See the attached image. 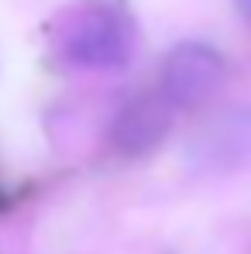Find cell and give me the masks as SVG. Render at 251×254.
I'll return each instance as SVG.
<instances>
[{
    "label": "cell",
    "instance_id": "6da1fadb",
    "mask_svg": "<svg viewBox=\"0 0 251 254\" xmlns=\"http://www.w3.org/2000/svg\"><path fill=\"white\" fill-rule=\"evenodd\" d=\"M138 45L134 17L117 0H86L62 17L55 48L76 69H121Z\"/></svg>",
    "mask_w": 251,
    "mask_h": 254
},
{
    "label": "cell",
    "instance_id": "7a4b0ae2",
    "mask_svg": "<svg viewBox=\"0 0 251 254\" xmlns=\"http://www.w3.org/2000/svg\"><path fill=\"white\" fill-rule=\"evenodd\" d=\"M227 76L224 55L207 42H179L168 48L159 69V86L155 93L166 100L172 110H193L207 103L220 89Z\"/></svg>",
    "mask_w": 251,
    "mask_h": 254
},
{
    "label": "cell",
    "instance_id": "3957f363",
    "mask_svg": "<svg viewBox=\"0 0 251 254\" xmlns=\"http://www.w3.org/2000/svg\"><path fill=\"white\" fill-rule=\"evenodd\" d=\"M172 107L159 93H141L127 103L124 110L117 114V121L110 127V141L114 148L127 155V158H138L145 151H152L172 127Z\"/></svg>",
    "mask_w": 251,
    "mask_h": 254
},
{
    "label": "cell",
    "instance_id": "277c9868",
    "mask_svg": "<svg viewBox=\"0 0 251 254\" xmlns=\"http://www.w3.org/2000/svg\"><path fill=\"white\" fill-rule=\"evenodd\" d=\"M234 3H238V10H241V14L251 21V0H234Z\"/></svg>",
    "mask_w": 251,
    "mask_h": 254
}]
</instances>
